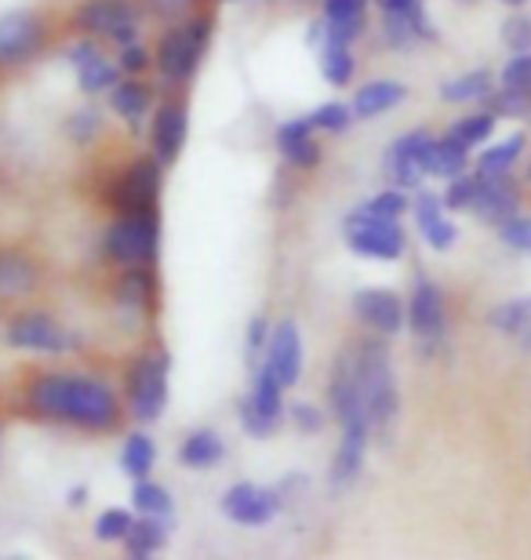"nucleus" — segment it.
Masks as SVG:
<instances>
[{"instance_id":"c9c22d12","label":"nucleus","mask_w":531,"mask_h":560,"mask_svg":"<svg viewBox=\"0 0 531 560\" xmlns=\"http://www.w3.org/2000/svg\"><path fill=\"white\" fill-rule=\"evenodd\" d=\"M492 131H495V114H473V117H462L448 136L459 139L462 145H481Z\"/></svg>"},{"instance_id":"4468645a","label":"nucleus","mask_w":531,"mask_h":560,"mask_svg":"<svg viewBox=\"0 0 531 560\" xmlns=\"http://www.w3.org/2000/svg\"><path fill=\"white\" fill-rule=\"evenodd\" d=\"M44 26L37 15L30 11H11L0 19V66H15L22 59H30L41 48Z\"/></svg>"},{"instance_id":"6ab92c4d","label":"nucleus","mask_w":531,"mask_h":560,"mask_svg":"<svg viewBox=\"0 0 531 560\" xmlns=\"http://www.w3.org/2000/svg\"><path fill=\"white\" fill-rule=\"evenodd\" d=\"M186 131H189V114L186 106L178 103H168L157 109V120H153V153H157V164H172L186 145Z\"/></svg>"},{"instance_id":"3c124183","label":"nucleus","mask_w":531,"mask_h":560,"mask_svg":"<svg viewBox=\"0 0 531 560\" xmlns=\"http://www.w3.org/2000/svg\"><path fill=\"white\" fill-rule=\"evenodd\" d=\"M269 342V328H266V320L263 317H255L252 320V331H247V350H263V346Z\"/></svg>"},{"instance_id":"c85d7f7f","label":"nucleus","mask_w":531,"mask_h":560,"mask_svg":"<svg viewBox=\"0 0 531 560\" xmlns=\"http://www.w3.org/2000/svg\"><path fill=\"white\" fill-rule=\"evenodd\" d=\"M492 95V73L488 70H473V73H462L455 81H448L440 88V98L445 103H477V98H488Z\"/></svg>"},{"instance_id":"f8f14e48","label":"nucleus","mask_w":531,"mask_h":560,"mask_svg":"<svg viewBox=\"0 0 531 560\" xmlns=\"http://www.w3.org/2000/svg\"><path fill=\"white\" fill-rule=\"evenodd\" d=\"M280 386H296L302 375V335L291 320H280L274 335L266 342V361H263Z\"/></svg>"},{"instance_id":"09e8293b","label":"nucleus","mask_w":531,"mask_h":560,"mask_svg":"<svg viewBox=\"0 0 531 560\" xmlns=\"http://www.w3.org/2000/svg\"><path fill=\"white\" fill-rule=\"evenodd\" d=\"M440 215H445V197L437 194H419V200H415V222H419V230H426L429 222H437Z\"/></svg>"},{"instance_id":"cd10ccee","label":"nucleus","mask_w":531,"mask_h":560,"mask_svg":"<svg viewBox=\"0 0 531 560\" xmlns=\"http://www.w3.org/2000/svg\"><path fill=\"white\" fill-rule=\"evenodd\" d=\"M164 542H168L164 517H142V521H135L131 532H128V539H124V546H128L131 557H153Z\"/></svg>"},{"instance_id":"423d86ee","label":"nucleus","mask_w":531,"mask_h":560,"mask_svg":"<svg viewBox=\"0 0 531 560\" xmlns=\"http://www.w3.org/2000/svg\"><path fill=\"white\" fill-rule=\"evenodd\" d=\"M128 405L131 416L139 422L161 419V411L168 405V357L150 353L131 368L128 375Z\"/></svg>"},{"instance_id":"ddd939ff","label":"nucleus","mask_w":531,"mask_h":560,"mask_svg":"<svg viewBox=\"0 0 531 560\" xmlns=\"http://www.w3.org/2000/svg\"><path fill=\"white\" fill-rule=\"evenodd\" d=\"M429 139L426 131H408V136H401L397 142L390 145L386 153V172H390V183L401 186V189H415L423 183L426 175V150H429Z\"/></svg>"},{"instance_id":"9b49d317","label":"nucleus","mask_w":531,"mask_h":560,"mask_svg":"<svg viewBox=\"0 0 531 560\" xmlns=\"http://www.w3.org/2000/svg\"><path fill=\"white\" fill-rule=\"evenodd\" d=\"M157 197H161V167L153 161H139L131 164L128 172L120 175L117 189H113V200L124 215H139V211H153Z\"/></svg>"},{"instance_id":"dca6fc26","label":"nucleus","mask_w":531,"mask_h":560,"mask_svg":"<svg viewBox=\"0 0 531 560\" xmlns=\"http://www.w3.org/2000/svg\"><path fill=\"white\" fill-rule=\"evenodd\" d=\"M368 0H324V22L313 26V40L321 44H354L365 30Z\"/></svg>"},{"instance_id":"a19ab883","label":"nucleus","mask_w":531,"mask_h":560,"mask_svg":"<svg viewBox=\"0 0 531 560\" xmlns=\"http://www.w3.org/2000/svg\"><path fill=\"white\" fill-rule=\"evenodd\" d=\"M153 299V280L146 270H131L128 277L120 280V302H128V306H146V302Z\"/></svg>"},{"instance_id":"4be33fe9","label":"nucleus","mask_w":531,"mask_h":560,"mask_svg":"<svg viewBox=\"0 0 531 560\" xmlns=\"http://www.w3.org/2000/svg\"><path fill=\"white\" fill-rule=\"evenodd\" d=\"M404 95H408V88L397 84V81H371V84L360 88L357 98H354V117L368 120V117L386 114V109L404 103Z\"/></svg>"},{"instance_id":"7ed1b4c3","label":"nucleus","mask_w":531,"mask_h":560,"mask_svg":"<svg viewBox=\"0 0 531 560\" xmlns=\"http://www.w3.org/2000/svg\"><path fill=\"white\" fill-rule=\"evenodd\" d=\"M208 33H211V22L194 19V22H186V26L172 30L161 40L157 62H161V73L168 77V81H186V77L197 73L200 55H205V48H208Z\"/></svg>"},{"instance_id":"9d476101","label":"nucleus","mask_w":531,"mask_h":560,"mask_svg":"<svg viewBox=\"0 0 531 560\" xmlns=\"http://www.w3.org/2000/svg\"><path fill=\"white\" fill-rule=\"evenodd\" d=\"M8 342L19 350H37V353H62L73 339L66 335V328L48 313H22L11 320Z\"/></svg>"},{"instance_id":"8fccbe9b","label":"nucleus","mask_w":531,"mask_h":560,"mask_svg":"<svg viewBox=\"0 0 531 560\" xmlns=\"http://www.w3.org/2000/svg\"><path fill=\"white\" fill-rule=\"evenodd\" d=\"M120 66L128 73H139V70H146L150 66V55H146V48L142 44H124V51H120Z\"/></svg>"},{"instance_id":"de8ad7c7","label":"nucleus","mask_w":531,"mask_h":560,"mask_svg":"<svg viewBox=\"0 0 531 560\" xmlns=\"http://www.w3.org/2000/svg\"><path fill=\"white\" fill-rule=\"evenodd\" d=\"M288 419L296 422L302 433H321V425H324L321 408L307 405V400H299V405H291V408H288Z\"/></svg>"},{"instance_id":"a878e982","label":"nucleus","mask_w":531,"mask_h":560,"mask_svg":"<svg viewBox=\"0 0 531 560\" xmlns=\"http://www.w3.org/2000/svg\"><path fill=\"white\" fill-rule=\"evenodd\" d=\"M426 37H434V30H429V22L423 15V4L412 11H390L386 15V40L393 48H408V44Z\"/></svg>"},{"instance_id":"1a4fd4ad","label":"nucleus","mask_w":531,"mask_h":560,"mask_svg":"<svg viewBox=\"0 0 531 560\" xmlns=\"http://www.w3.org/2000/svg\"><path fill=\"white\" fill-rule=\"evenodd\" d=\"M277 510H280V495L258 485H233L222 495V513L233 524H244V528H263V524L277 517Z\"/></svg>"},{"instance_id":"e433bc0d","label":"nucleus","mask_w":531,"mask_h":560,"mask_svg":"<svg viewBox=\"0 0 531 560\" xmlns=\"http://www.w3.org/2000/svg\"><path fill=\"white\" fill-rule=\"evenodd\" d=\"M310 120L318 131H332V136H338V131H346L349 125H354V109L343 106V103H324V106L313 109Z\"/></svg>"},{"instance_id":"b1692460","label":"nucleus","mask_w":531,"mask_h":560,"mask_svg":"<svg viewBox=\"0 0 531 560\" xmlns=\"http://www.w3.org/2000/svg\"><path fill=\"white\" fill-rule=\"evenodd\" d=\"M466 150L470 145H462L459 139H434L426 150V175H440V178H455L466 172Z\"/></svg>"},{"instance_id":"864d4df0","label":"nucleus","mask_w":531,"mask_h":560,"mask_svg":"<svg viewBox=\"0 0 531 560\" xmlns=\"http://www.w3.org/2000/svg\"><path fill=\"white\" fill-rule=\"evenodd\" d=\"M376 4L382 8V15H390V11H412V8H419L423 0H376Z\"/></svg>"},{"instance_id":"0eeeda50","label":"nucleus","mask_w":531,"mask_h":560,"mask_svg":"<svg viewBox=\"0 0 531 560\" xmlns=\"http://www.w3.org/2000/svg\"><path fill=\"white\" fill-rule=\"evenodd\" d=\"M280 416H285V386L263 364L252 383V394L241 400V425L252 436H269L280 425Z\"/></svg>"},{"instance_id":"412c9836","label":"nucleus","mask_w":531,"mask_h":560,"mask_svg":"<svg viewBox=\"0 0 531 560\" xmlns=\"http://www.w3.org/2000/svg\"><path fill=\"white\" fill-rule=\"evenodd\" d=\"M313 120L310 117H296V120H285L277 128V150L285 153L288 164L296 167H313L321 161V145L313 139Z\"/></svg>"},{"instance_id":"f257e3e1","label":"nucleus","mask_w":531,"mask_h":560,"mask_svg":"<svg viewBox=\"0 0 531 560\" xmlns=\"http://www.w3.org/2000/svg\"><path fill=\"white\" fill-rule=\"evenodd\" d=\"M30 405L44 419H62L84 430H109L117 422V397L99 378L44 375L30 389Z\"/></svg>"},{"instance_id":"4c0bfd02","label":"nucleus","mask_w":531,"mask_h":560,"mask_svg":"<svg viewBox=\"0 0 531 560\" xmlns=\"http://www.w3.org/2000/svg\"><path fill=\"white\" fill-rule=\"evenodd\" d=\"M131 513L128 510H106L103 517L95 521V539L99 542H124L131 532Z\"/></svg>"},{"instance_id":"72a5a7b5","label":"nucleus","mask_w":531,"mask_h":560,"mask_svg":"<svg viewBox=\"0 0 531 560\" xmlns=\"http://www.w3.org/2000/svg\"><path fill=\"white\" fill-rule=\"evenodd\" d=\"M33 284V266L15 255H0V295H22Z\"/></svg>"},{"instance_id":"a211bd4d","label":"nucleus","mask_w":531,"mask_h":560,"mask_svg":"<svg viewBox=\"0 0 531 560\" xmlns=\"http://www.w3.org/2000/svg\"><path fill=\"white\" fill-rule=\"evenodd\" d=\"M354 313L382 335H397L404 328L401 299L386 288H360L354 295Z\"/></svg>"},{"instance_id":"20e7f679","label":"nucleus","mask_w":531,"mask_h":560,"mask_svg":"<svg viewBox=\"0 0 531 560\" xmlns=\"http://www.w3.org/2000/svg\"><path fill=\"white\" fill-rule=\"evenodd\" d=\"M346 244L365 259H401L404 255V230L397 219H379L368 211H354L346 219Z\"/></svg>"},{"instance_id":"5701e85b","label":"nucleus","mask_w":531,"mask_h":560,"mask_svg":"<svg viewBox=\"0 0 531 560\" xmlns=\"http://www.w3.org/2000/svg\"><path fill=\"white\" fill-rule=\"evenodd\" d=\"M488 324H492L495 331L521 339L524 350H531V295H528V299L503 302V306H495V310H492V317H488Z\"/></svg>"},{"instance_id":"c756f323","label":"nucleus","mask_w":531,"mask_h":560,"mask_svg":"<svg viewBox=\"0 0 531 560\" xmlns=\"http://www.w3.org/2000/svg\"><path fill=\"white\" fill-rule=\"evenodd\" d=\"M113 109H117V114L128 120L131 128H139L146 109H150V92H146L142 84H135V81L113 84Z\"/></svg>"},{"instance_id":"603ef678","label":"nucleus","mask_w":531,"mask_h":560,"mask_svg":"<svg viewBox=\"0 0 531 560\" xmlns=\"http://www.w3.org/2000/svg\"><path fill=\"white\" fill-rule=\"evenodd\" d=\"M189 4H194V0H150V8L157 15H183Z\"/></svg>"},{"instance_id":"7c9ffc66","label":"nucleus","mask_w":531,"mask_h":560,"mask_svg":"<svg viewBox=\"0 0 531 560\" xmlns=\"http://www.w3.org/2000/svg\"><path fill=\"white\" fill-rule=\"evenodd\" d=\"M354 55H349V44H321V73L327 84L335 88H346L349 81H354Z\"/></svg>"},{"instance_id":"6e6552de","label":"nucleus","mask_w":531,"mask_h":560,"mask_svg":"<svg viewBox=\"0 0 531 560\" xmlns=\"http://www.w3.org/2000/svg\"><path fill=\"white\" fill-rule=\"evenodd\" d=\"M77 22H81L88 33L113 37L117 44H135V37H139V22H135V11L128 0H88V4L77 11Z\"/></svg>"},{"instance_id":"6e6d98bb","label":"nucleus","mask_w":531,"mask_h":560,"mask_svg":"<svg viewBox=\"0 0 531 560\" xmlns=\"http://www.w3.org/2000/svg\"><path fill=\"white\" fill-rule=\"evenodd\" d=\"M528 178H531V167H528Z\"/></svg>"},{"instance_id":"49530a36","label":"nucleus","mask_w":531,"mask_h":560,"mask_svg":"<svg viewBox=\"0 0 531 560\" xmlns=\"http://www.w3.org/2000/svg\"><path fill=\"white\" fill-rule=\"evenodd\" d=\"M503 40L510 44L513 51H531V19L517 15V19L506 22V26H503Z\"/></svg>"},{"instance_id":"c03bdc74","label":"nucleus","mask_w":531,"mask_h":560,"mask_svg":"<svg viewBox=\"0 0 531 560\" xmlns=\"http://www.w3.org/2000/svg\"><path fill=\"white\" fill-rule=\"evenodd\" d=\"M503 88H531V51H517V59L506 62Z\"/></svg>"},{"instance_id":"39448f33","label":"nucleus","mask_w":531,"mask_h":560,"mask_svg":"<svg viewBox=\"0 0 531 560\" xmlns=\"http://www.w3.org/2000/svg\"><path fill=\"white\" fill-rule=\"evenodd\" d=\"M157 244H161V226H157L153 211H139V215H124L109 226L106 233V252L117 262L128 266H142L157 255Z\"/></svg>"},{"instance_id":"5fc2aeb1","label":"nucleus","mask_w":531,"mask_h":560,"mask_svg":"<svg viewBox=\"0 0 531 560\" xmlns=\"http://www.w3.org/2000/svg\"><path fill=\"white\" fill-rule=\"evenodd\" d=\"M506 4H524V0H506Z\"/></svg>"},{"instance_id":"393cba45","label":"nucleus","mask_w":531,"mask_h":560,"mask_svg":"<svg viewBox=\"0 0 531 560\" xmlns=\"http://www.w3.org/2000/svg\"><path fill=\"white\" fill-rule=\"evenodd\" d=\"M222 455H226L222 436L211 433V430L189 433L186 441H183V447H178V458H183V466H189V469H211V466H219Z\"/></svg>"},{"instance_id":"ea45409f","label":"nucleus","mask_w":531,"mask_h":560,"mask_svg":"<svg viewBox=\"0 0 531 560\" xmlns=\"http://www.w3.org/2000/svg\"><path fill=\"white\" fill-rule=\"evenodd\" d=\"M360 211H368V215H379V219H401L404 211H408V197H404L401 189H386V194L371 197L368 205H360Z\"/></svg>"},{"instance_id":"f03ea898","label":"nucleus","mask_w":531,"mask_h":560,"mask_svg":"<svg viewBox=\"0 0 531 560\" xmlns=\"http://www.w3.org/2000/svg\"><path fill=\"white\" fill-rule=\"evenodd\" d=\"M357 364H360V386H365V405L371 419V436H390L393 422H397V411H401L390 357L382 346L365 342V346H357Z\"/></svg>"},{"instance_id":"58836bf2","label":"nucleus","mask_w":531,"mask_h":560,"mask_svg":"<svg viewBox=\"0 0 531 560\" xmlns=\"http://www.w3.org/2000/svg\"><path fill=\"white\" fill-rule=\"evenodd\" d=\"M488 98H492V114H506V117L531 114V88H503V95H488Z\"/></svg>"},{"instance_id":"bb28decb","label":"nucleus","mask_w":531,"mask_h":560,"mask_svg":"<svg viewBox=\"0 0 531 560\" xmlns=\"http://www.w3.org/2000/svg\"><path fill=\"white\" fill-rule=\"evenodd\" d=\"M153 463H157V444H153L146 433H131L128 441H124L120 469H124V474H128L131 480H142V477H150Z\"/></svg>"},{"instance_id":"37998d69","label":"nucleus","mask_w":531,"mask_h":560,"mask_svg":"<svg viewBox=\"0 0 531 560\" xmlns=\"http://www.w3.org/2000/svg\"><path fill=\"white\" fill-rule=\"evenodd\" d=\"M423 237H426V244H429L434 252H448L451 244H455L459 230H455V222H451L448 215H440L437 222H429V226L423 230Z\"/></svg>"},{"instance_id":"aec40b11","label":"nucleus","mask_w":531,"mask_h":560,"mask_svg":"<svg viewBox=\"0 0 531 560\" xmlns=\"http://www.w3.org/2000/svg\"><path fill=\"white\" fill-rule=\"evenodd\" d=\"M70 62H73L77 77H81L84 92H92V95L109 92V88L117 84V62H109L92 40H77L70 48Z\"/></svg>"},{"instance_id":"f704fd0d","label":"nucleus","mask_w":531,"mask_h":560,"mask_svg":"<svg viewBox=\"0 0 531 560\" xmlns=\"http://www.w3.org/2000/svg\"><path fill=\"white\" fill-rule=\"evenodd\" d=\"M481 172L477 175H455L448 183V194H445V208L448 211H470L473 200H477V189H481Z\"/></svg>"},{"instance_id":"2eb2a0df","label":"nucleus","mask_w":531,"mask_h":560,"mask_svg":"<svg viewBox=\"0 0 531 560\" xmlns=\"http://www.w3.org/2000/svg\"><path fill=\"white\" fill-rule=\"evenodd\" d=\"M408 324L415 331V339L423 342H440V335L448 328V310H445V295L434 280H419L412 291V306H408Z\"/></svg>"},{"instance_id":"f3484780","label":"nucleus","mask_w":531,"mask_h":560,"mask_svg":"<svg viewBox=\"0 0 531 560\" xmlns=\"http://www.w3.org/2000/svg\"><path fill=\"white\" fill-rule=\"evenodd\" d=\"M517 205H521V194H517V186L510 183V178H506V175H484L481 178V189H477V200H473L470 211L481 222L503 226L506 219L517 215Z\"/></svg>"},{"instance_id":"2f4dec72","label":"nucleus","mask_w":531,"mask_h":560,"mask_svg":"<svg viewBox=\"0 0 531 560\" xmlns=\"http://www.w3.org/2000/svg\"><path fill=\"white\" fill-rule=\"evenodd\" d=\"M521 150H524V136H510V139L495 142L492 150L481 153L477 172H484V175H506L513 167L517 156H521Z\"/></svg>"},{"instance_id":"473e14b6","label":"nucleus","mask_w":531,"mask_h":560,"mask_svg":"<svg viewBox=\"0 0 531 560\" xmlns=\"http://www.w3.org/2000/svg\"><path fill=\"white\" fill-rule=\"evenodd\" d=\"M131 502H135V510H139L142 517H168V513H172V495H168L161 485L146 480V477L135 480Z\"/></svg>"},{"instance_id":"a18cd8bd","label":"nucleus","mask_w":531,"mask_h":560,"mask_svg":"<svg viewBox=\"0 0 531 560\" xmlns=\"http://www.w3.org/2000/svg\"><path fill=\"white\" fill-rule=\"evenodd\" d=\"M73 142H92L99 136V114L95 109H81V114L70 117V125H66Z\"/></svg>"},{"instance_id":"79ce46f5","label":"nucleus","mask_w":531,"mask_h":560,"mask_svg":"<svg viewBox=\"0 0 531 560\" xmlns=\"http://www.w3.org/2000/svg\"><path fill=\"white\" fill-rule=\"evenodd\" d=\"M499 237H503V244H510L513 252L531 255V215L506 219L503 226H499Z\"/></svg>"}]
</instances>
